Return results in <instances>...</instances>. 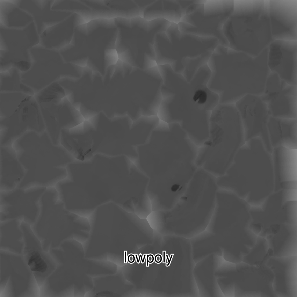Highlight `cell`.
Wrapping results in <instances>:
<instances>
[{
    "mask_svg": "<svg viewBox=\"0 0 297 297\" xmlns=\"http://www.w3.org/2000/svg\"><path fill=\"white\" fill-rule=\"evenodd\" d=\"M140 255H139V259H138V260H137V262L138 263H139V261H140Z\"/></svg>",
    "mask_w": 297,
    "mask_h": 297,
    "instance_id": "b9f144b4",
    "label": "cell"
},
{
    "mask_svg": "<svg viewBox=\"0 0 297 297\" xmlns=\"http://www.w3.org/2000/svg\"><path fill=\"white\" fill-rule=\"evenodd\" d=\"M28 95L21 92H0V119L13 114Z\"/></svg>",
    "mask_w": 297,
    "mask_h": 297,
    "instance_id": "cb8c5ba5",
    "label": "cell"
},
{
    "mask_svg": "<svg viewBox=\"0 0 297 297\" xmlns=\"http://www.w3.org/2000/svg\"><path fill=\"white\" fill-rule=\"evenodd\" d=\"M269 14L274 40H297V0H269Z\"/></svg>",
    "mask_w": 297,
    "mask_h": 297,
    "instance_id": "4fadbf2b",
    "label": "cell"
},
{
    "mask_svg": "<svg viewBox=\"0 0 297 297\" xmlns=\"http://www.w3.org/2000/svg\"><path fill=\"white\" fill-rule=\"evenodd\" d=\"M89 59V57H86L75 61H71L67 62L75 65L82 68H83L88 66Z\"/></svg>",
    "mask_w": 297,
    "mask_h": 297,
    "instance_id": "1f68e13d",
    "label": "cell"
},
{
    "mask_svg": "<svg viewBox=\"0 0 297 297\" xmlns=\"http://www.w3.org/2000/svg\"><path fill=\"white\" fill-rule=\"evenodd\" d=\"M54 1H16L19 7L32 17L40 36L47 28L57 24L55 19L57 10L52 9Z\"/></svg>",
    "mask_w": 297,
    "mask_h": 297,
    "instance_id": "ac0fdd59",
    "label": "cell"
},
{
    "mask_svg": "<svg viewBox=\"0 0 297 297\" xmlns=\"http://www.w3.org/2000/svg\"><path fill=\"white\" fill-rule=\"evenodd\" d=\"M200 4L194 3L190 5L186 9V15H189L193 13L199 7Z\"/></svg>",
    "mask_w": 297,
    "mask_h": 297,
    "instance_id": "836d02e7",
    "label": "cell"
},
{
    "mask_svg": "<svg viewBox=\"0 0 297 297\" xmlns=\"http://www.w3.org/2000/svg\"><path fill=\"white\" fill-rule=\"evenodd\" d=\"M261 97L267 104L270 115L280 118H297V85L288 84L282 89Z\"/></svg>",
    "mask_w": 297,
    "mask_h": 297,
    "instance_id": "2e32d148",
    "label": "cell"
},
{
    "mask_svg": "<svg viewBox=\"0 0 297 297\" xmlns=\"http://www.w3.org/2000/svg\"><path fill=\"white\" fill-rule=\"evenodd\" d=\"M32 271L41 273L45 272L47 268L46 262L37 251H34L30 258L28 263Z\"/></svg>",
    "mask_w": 297,
    "mask_h": 297,
    "instance_id": "484cf974",
    "label": "cell"
},
{
    "mask_svg": "<svg viewBox=\"0 0 297 297\" xmlns=\"http://www.w3.org/2000/svg\"><path fill=\"white\" fill-rule=\"evenodd\" d=\"M171 22L162 18L148 21L139 16L133 18H125L124 26L132 28H139L147 32L157 30V32L166 31L169 27Z\"/></svg>",
    "mask_w": 297,
    "mask_h": 297,
    "instance_id": "603a6c76",
    "label": "cell"
},
{
    "mask_svg": "<svg viewBox=\"0 0 297 297\" xmlns=\"http://www.w3.org/2000/svg\"><path fill=\"white\" fill-rule=\"evenodd\" d=\"M47 188L34 187L26 189L17 187L0 191V221L18 219L31 226L39 216L40 198Z\"/></svg>",
    "mask_w": 297,
    "mask_h": 297,
    "instance_id": "ba28073f",
    "label": "cell"
},
{
    "mask_svg": "<svg viewBox=\"0 0 297 297\" xmlns=\"http://www.w3.org/2000/svg\"><path fill=\"white\" fill-rule=\"evenodd\" d=\"M155 34L157 36H159L162 37L165 40L171 44V42L166 34L165 31L156 32Z\"/></svg>",
    "mask_w": 297,
    "mask_h": 297,
    "instance_id": "e575fe53",
    "label": "cell"
},
{
    "mask_svg": "<svg viewBox=\"0 0 297 297\" xmlns=\"http://www.w3.org/2000/svg\"><path fill=\"white\" fill-rule=\"evenodd\" d=\"M1 27L0 72L16 68L21 73L30 68L29 50L39 43V35L33 22L24 28Z\"/></svg>",
    "mask_w": 297,
    "mask_h": 297,
    "instance_id": "52a82bcc",
    "label": "cell"
},
{
    "mask_svg": "<svg viewBox=\"0 0 297 297\" xmlns=\"http://www.w3.org/2000/svg\"><path fill=\"white\" fill-rule=\"evenodd\" d=\"M104 59L105 67V75L103 80L110 66H115L119 59L118 52L116 49L106 48L104 51Z\"/></svg>",
    "mask_w": 297,
    "mask_h": 297,
    "instance_id": "83f0119b",
    "label": "cell"
},
{
    "mask_svg": "<svg viewBox=\"0 0 297 297\" xmlns=\"http://www.w3.org/2000/svg\"><path fill=\"white\" fill-rule=\"evenodd\" d=\"M148 48L150 52L144 53L147 57L150 59L155 61V53L153 44L152 43H149Z\"/></svg>",
    "mask_w": 297,
    "mask_h": 297,
    "instance_id": "d6a6232c",
    "label": "cell"
},
{
    "mask_svg": "<svg viewBox=\"0 0 297 297\" xmlns=\"http://www.w3.org/2000/svg\"><path fill=\"white\" fill-rule=\"evenodd\" d=\"M125 262H126V251H125Z\"/></svg>",
    "mask_w": 297,
    "mask_h": 297,
    "instance_id": "74e56055",
    "label": "cell"
},
{
    "mask_svg": "<svg viewBox=\"0 0 297 297\" xmlns=\"http://www.w3.org/2000/svg\"><path fill=\"white\" fill-rule=\"evenodd\" d=\"M196 88L194 89L192 96V99L193 102L199 106L204 108L205 104L208 103L209 98L210 97V92L211 90L208 89L207 85L203 87Z\"/></svg>",
    "mask_w": 297,
    "mask_h": 297,
    "instance_id": "4316f807",
    "label": "cell"
},
{
    "mask_svg": "<svg viewBox=\"0 0 297 297\" xmlns=\"http://www.w3.org/2000/svg\"><path fill=\"white\" fill-rule=\"evenodd\" d=\"M58 51L39 44L29 50L31 66L28 71L21 73V82L31 88L35 93L61 78L58 73L55 56Z\"/></svg>",
    "mask_w": 297,
    "mask_h": 297,
    "instance_id": "8fae6325",
    "label": "cell"
},
{
    "mask_svg": "<svg viewBox=\"0 0 297 297\" xmlns=\"http://www.w3.org/2000/svg\"><path fill=\"white\" fill-rule=\"evenodd\" d=\"M118 53L119 59L123 63H128L133 66L138 67V65L133 58L129 49H128L123 52Z\"/></svg>",
    "mask_w": 297,
    "mask_h": 297,
    "instance_id": "f1b7e54d",
    "label": "cell"
},
{
    "mask_svg": "<svg viewBox=\"0 0 297 297\" xmlns=\"http://www.w3.org/2000/svg\"><path fill=\"white\" fill-rule=\"evenodd\" d=\"M88 10L72 9L71 13L77 15L78 21L82 25L93 20L116 19L117 18H127L128 11L125 8L110 9L109 10H96L88 7Z\"/></svg>",
    "mask_w": 297,
    "mask_h": 297,
    "instance_id": "44dd1931",
    "label": "cell"
},
{
    "mask_svg": "<svg viewBox=\"0 0 297 297\" xmlns=\"http://www.w3.org/2000/svg\"><path fill=\"white\" fill-rule=\"evenodd\" d=\"M21 72L16 68L0 72V92H19L34 96L30 87L21 82Z\"/></svg>",
    "mask_w": 297,
    "mask_h": 297,
    "instance_id": "7402d4cb",
    "label": "cell"
},
{
    "mask_svg": "<svg viewBox=\"0 0 297 297\" xmlns=\"http://www.w3.org/2000/svg\"><path fill=\"white\" fill-rule=\"evenodd\" d=\"M140 258H141V259L142 262V263H143L144 262V261L142 259V255L141 254H140Z\"/></svg>",
    "mask_w": 297,
    "mask_h": 297,
    "instance_id": "60d3db41",
    "label": "cell"
},
{
    "mask_svg": "<svg viewBox=\"0 0 297 297\" xmlns=\"http://www.w3.org/2000/svg\"><path fill=\"white\" fill-rule=\"evenodd\" d=\"M25 173V170L13 147L1 146L0 191H9L17 187Z\"/></svg>",
    "mask_w": 297,
    "mask_h": 297,
    "instance_id": "e0dca14e",
    "label": "cell"
},
{
    "mask_svg": "<svg viewBox=\"0 0 297 297\" xmlns=\"http://www.w3.org/2000/svg\"><path fill=\"white\" fill-rule=\"evenodd\" d=\"M155 61L152 60L148 58L145 53L144 56V61L142 69H148L157 66Z\"/></svg>",
    "mask_w": 297,
    "mask_h": 297,
    "instance_id": "4dcf8cb0",
    "label": "cell"
},
{
    "mask_svg": "<svg viewBox=\"0 0 297 297\" xmlns=\"http://www.w3.org/2000/svg\"><path fill=\"white\" fill-rule=\"evenodd\" d=\"M12 146L25 171L17 186L21 189L55 186L67 178L66 167L75 160L61 145H55L46 131H28Z\"/></svg>",
    "mask_w": 297,
    "mask_h": 297,
    "instance_id": "6da1fadb",
    "label": "cell"
},
{
    "mask_svg": "<svg viewBox=\"0 0 297 297\" xmlns=\"http://www.w3.org/2000/svg\"><path fill=\"white\" fill-rule=\"evenodd\" d=\"M166 257H167V259L168 260V264H167L166 265V266H168L169 265V264H170V263L169 262V259L168 254H166Z\"/></svg>",
    "mask_w": 297,
    "mask_h": 297,
    "instance_id": "8d00e7d4",
    "label": "cell"
},
{
    "mask_svg": "<svg viewBox=\"0 0 297 297\" xmlns=\"http://www.w3.org/2000/svg\"><path fill=\"white\" fill-rule=\"evenodd\" d=\"M165 251H163V263L165 262Z\"/></svg>",
    "mask_w": 297,
    "mask_h": 297,
    "instance_id": "f35d334b",
    "label": "cell"
},
{
    "mask_svg": "<svg viewBox=\"0 0 297 297\" xmlns=\"http://www.w3.org/2000/svg\"><path fill=\"white\" fill-rule=\"evenodd\" d=\"M274 251L271 248H269L268 251L267 253L268 254V255L269 256H273Z\"/></svg>",
    "mask_w": 297,
    "mask_h": 297,
    "instance_id": "d590c367",
    "label": "cell"
},
{
    "mask_svg": "<svg viewBox=\"0 0 297 297\" xmlns=\"http://www.w3.org/2000/svg\"><path fill=\"white\" fill-rule=\"evenodd\" d=\"M267 65L289 85L297 84V40H274L268 47Z\"/></svg>",
    "mask_w": 297,
    "mask_h": 297,
    "instance_id": "7c38bea8",
    "label": "cell"
},
{
    "mask_svg": "<svg viewBox=\"0 0 297 297\" xmlns=\"http://www.w3.org/2000/svg\"><path fill=\"white\" fill-rule=\"evenodd\" d=\"M1 146H12L29 131L41 133L45 127L34 96L28 95L10 116L0 119Z\"/></svg>",
    "mask_w": 297,
    "mask_h": 297,
    "instance_id": "9c48e42d",
    "label": "cell"
},
{
    "mask_svg": "<svg viewBox=\"0 0 297 297\" xmlns=\"http://www.w3.org/2000/svg\"><path fill=\"white\" fill-rule=\"evenodd\" d=\"M269 0H234L233 13L222 31L229 48L253 57L260 55L274 40L271 33Z\"/></svg>",
    "mask_w": 297,
    "mask_h": 297,
    "instance_id": "3957f363",
    "label": "cell"
},
{
    "mask_svg": "<svg viewBox=\"0 0 297 297\" xmlns=\"http://www.w3.org/2000/svg\"><path fill=\"white\" fill-rule=\"evenodd\" d=\"M152 42V44L153 45L155 51V61L157 65L169 64L174 71L176 65L175 61L171 57L165 56L162 54L160 48L157 36L155 34L153 37Z\"/></svg>",
    "mask_w": 297,
    "mask_h": 297,
    "instance_id": "d4e9b609",
    "label": "cell"
},
{
    "mask_svg": "<svg viewBox=\"0 0 297 297\" xmlns=\"http://www.w3.org/2000/svg\"><path fill=\"white\" fill-rule=\"evenodd\" d=\"M97 115L68 130L66 146L75 159L87 160L96 154L117 156L123 153L121 115L101 121Z\"/></svg>",
    "mask_w": 297,
    "mask_h": 297,
    "instance_id": "277c9868",
    "label": "cell"
},
{
    "mask_svg": "<svg viewBox=\"0 0 297 297\" xmlns=\"http://www.w3.org/2000/svg\"><path fill=\"white\" fill-rule=\"evenodd\" d=\"M216 178L203 169H198L180 197L176 224L182 237L190 239L206 228L219 189Z\"/></svg>",
    "mask_w": 297,
    "mask_h": 297,
    "instance_id": "5b68a950",
    "label": "cell"
},
{
    "mask_svg": "<svg viewBox=\"0 0 297 297\" xmlns=\"http://www.w3.org/2000/svg\"><path fill=\"white\" fill-rule=\"evenodd\" d=\"M233 9V0H207L193 13L182 17L178 24V29L181 32L200 37H215L220 44L229 48V43L222 29Z\"/></svg>",
    "mask_w": 297,
    "mask_h": 297,
    "instance_id": "8992f818",
    "label": "cell"
},
{
    "mask_svg": "<svg viewBox=\"0 0 297 297\" xmlns=\"http://www.w3.org/2000/svg\"><path fill=\"white\" fill-rule=\"evenodd\" d=\"M224 262V263H223L222 264H221V265H220V266H219V267H220V266H221V265H222V264H223V263H225V262ZM219 267H218V269H217V270H216V272H215V277H216V271H217V269H218V268H219ZM224 295L225 296H233V295H234L235 294H234V295H230V296H227V295H224Z\"/></svg>",
    "mask_w": 297,
    "mask_h": 297,
    "instance_id": "ab89813d",
    "label": "cell"
},
{
    "mask_svg": "<svg viewBox=\"0 0 297 297\" xmlns=\"http://www.w3.org/2000/svg\"><path fill=\"white\" fill-rule=\"evenodd\" d=\"M181 17V7L178 0L154 1L143 11V18L148 21L162 18L178 24Z\"/></svg>",
    "mask_w": 297,
    "mask_h": 297,
    "instance_id": "d6986e66",
    "label": "cell"
},
{
    "mask_svg": "<svg viewBox=\"0 0 297 297\" xmlns=\"http://www.w3.org/2000/svg\"><path fill=\"white\" fill-rule=\"evenodd\" d=\"M180 6L182 11V17L186 15V11L188 7L191 4L196 3L197 4H204L207 0H178Z\"/></svg>",
    "mask_w": 297,
    "mask_h": 297,
    "instance_id": "f546056e",
    "label": "cell"
},
{
    "mask_svg": "<svg viewBox=\"0 0 297 297\" xmlns=\"http://www.w3.org/2000/svg\"><path fill=\"white\" fill-rule=\"evenodd\" d=\"M268 47L258 56L226 48L219 44L207 65L211 72H225V103H235L248 94L260 96L271 72L267 65Z\"/></svg>",
    "mask_w": 297,
    "mask_h": 297,
    "instance_id": "7a4b0ae2",
    "label": "cell"
},
{
    "mask_svg": "<svg viewBox=\"0 0 297 297\" xmlns=\"http://www.w3.org/2000/svg\"><path fill=\"white\" fill-rule=\"evenodd\" d=\"M244 128L267 129L270 115L267 104L260 96L247 95L235 103Z\"/></svg>",
    "mask_w": 297,
    "mask_h": 297,
    "instance_id": "9a60e30c",
    "label": "cell"
},
{
    "mask_svg": "<svg viewBox=\"0 0 297 297\" xmlns=\"http://www.w3.org/2000/svg\"><path fill=\"white\" fill-rule=\"evenodd\" d=\"M223 258L211 254L196 263L193 273L198 291V297H224L215 275Z\"/></svg>",
    "mask_w": 297,
    "mask_h": 297,
    "instance_id": "5bb4252c",
    "label": "cell"
},
{
    "mask_svg": "<svg viewBox=\"0 0 297 297\" xmlns=\"http://www.w3.org/2000/svg\"><path fill=\"white\" fill-rule=\"evenodd\" d=\"M2 6V25L7 27L24 28L33 21L31 16L19 8L16 2H3Z\"/></svg>",
    "mask_w": 297,
    "mask_h": 297,
    "instance_id": "ffe728a7",
    "label": "cell"
},
{
    "mask_svg": "<svg viewBox=\"0 0 297 297\" xmlns=\"http://www.w3.org/2000/svg\"><path fill=\"white\" fill-rule=\"evenodd\" d=\"M34 97L40 109L45 131L54 144H59L61 130L74 127L60 114L66 97L64 90L58 84L53 83L36 93Z\"/></svg>",
    "mask_w": 297,
    "mask_h": 297,
    "instance_id": "30bf717a",
    "label": "cell"
}]
</instances>
